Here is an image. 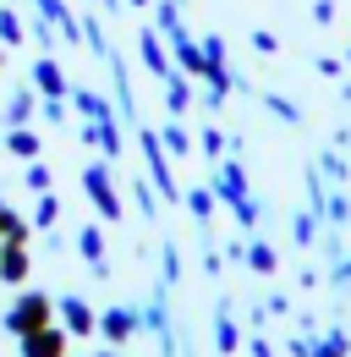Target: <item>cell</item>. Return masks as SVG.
Returning <instances> with one entry per match:
<instances>
[{
    "label": "cell",
    "mask_w": 351,
    "mask_h": 357,
    "mask_svg": "<svg viewBox=\"0 0 351 357\" xmlns=\"http://www.w3.org/2000/svg\"><path fill=\"white\" fill-rule=\"evenodd\" d=\"M61 313H66V330H77V335H88V330H93V308H88V303H77V297H66V303H61Z\"/></svg>",
    "instance_id": "8992f818"
},
{
    "label": "cell",
    "mask_w": 351,
    "mask_h": 357,
    "mask_svg": "<svg viewBox=\"0 0 351 357\" xmlns=\"http://www.w3.org/2000/svg\"><path fill=\"white\" fill-rule=\"evenodd\" d=\"M33 83H39V93H49V99H61V93H66V77H61V66H55V61H39V66H33Z\"/></svg>",
    "instance_id": "5b68a950"
},
{
    "label": "cell",
    "mask_w": 351,
    "mask_h": 357,
    "mask_svg": "<svg viewBox=\"0 0 351 357\" xmlns=\"http://www.w3.org/2000/svg\"><path fill=\"white\" fill-rule=\"evenodd\" d=\"M77 248H83V259H93V269L104 275V236H99L93 225H83V236H77Z\"/></svg>",
    "instance_id": "ba28073f"
},
{
    "label": "cell",
    "mask_w": 351,
    "mask_h": 357,
    "mask_svg": "<svg viewBox=\"0 0 351 357\" xmlns=\"http://www.w3.org/2000/svg\"><path fill=\"white\" fill-rule=\"evenodd\" d=\"M55 215H61V204H55L49 192H39V209H33V225H55Z\"/></svg>",
    "instance_id": "8fae6325"
},
{
    "label": "cell",
    "mask_w": 351,
    "mask_h": 357,
    "mask_svg": "<svg viewBox=\"0 0 351 357\" xmlns=\"http://www.w3.org/2000/svg\"><path fill=\"white\" fill-rule=\"evenodd\" d=\"M165 149H171V154H187V149H192V137L181 132V127H165Z\"/></svg>",
    "instance_id": "4fadbf2b"
},
{
    "label": "cell",
    "mask_w": 351,
    "mask_h": 357,
    "mask_svg": "<svg viewBox=\"0 0 351 357\" xmlns=\"http://www.w3.org/2000/svg\"><path fill=\"white\" fill-rule=\"evenodd\" d=\"M28 110H33V99H28V93H17V99H11V121H28Z\"/></svg>",
    "instance_id": "e0dca14e"
},
{
    "label": "cell",
    "mask_w": 351,
    "mask_h": 357,
    "mask_svg": "<svg viewBox=\"0 0 351 357\" xmlns=\"http://www.w3.org/2000/svg\"><path fill=\"white\" fill-rule=\"evenodd\" d=\"M132 6H148V0H132Z\"/></svg>",
    "instance_id": "44dd1931"
},
{
    "label": "cell",
    "mask_w": 351,
    "mask_h": 357,
    "mask_svg": "<svg viewBox=\"0 0 351 357\" xmlns=\"http://www.w3.org/2000/svg\"><path fill=\"white\" fill-rule=\"evenodd\" d=\"M99 6H116V0H99Z\"/></svg>",
    "instance_id": "ffe728a7"
},
{
    "label": "cell",
    "mask_w": 351,
    "mask_h": 357,
    "mask_svg": "<svg viewBox=\"0 0 351 357\" xmlns=\"http://www.w3.org/2000/svg\"><path fill=\"white\" fill-rule=\"evenodd\" d=\"M253 45H258L263 55H274V50H280V39H274V33H253Z\"/></svg>",
    "instance_id": "d6986e66"
},
{
    "label": "cell",
    "mask_w": 351,
    "mask_h": 357,
    "mask_svg": "<svg viewBox=\"0 0 351 357\" xmlns=\"http://www.w3.org/2000/svg\"><path fill=\"white\" fill-rule=\"evenodd\" d=\"M49 313H55V303H49L44 291H22V297H17V308L6 313V330H11V335H33V330L49 324Z\"/></svg>",
    "instance_id": "6da1fadb"
},
{
    "label": "cell",
    "mask_w": 351,
    "mask_h": 357,
    "mask_svg": "<svg viewBox=\"0 0 351 357\" xmlns=\"http://www.w3.org/2000/svg\"><path fill=\"white\" fill-rule=\"evenodd\" d=\"M22 357H66V330L44 324L33 335H22Z\"/></svg>",
    "instance_id": "3957f363"
},
{
    "label": "cell",
    "mask_w": 351,
    "mask_h": 357,
    "mask_svg": "<svg viewBox=\"0 0 351 357\" xmlns=\"http://www.w3.org/2000/svg\"><path fill=\"white\" fill-rule=\"evenodd\" d=\"M132 330H137V319H132L127 308H116V313H104V335H110V341H116V347H121V341H127Z\"/></svg>",
    "instance_id": "52a82bcc"
},
{
    "label": "cell",
    "mask_w": 351,
    "mask_h": 357,
    "mask_svg": "<svg viewBox=\"0 0 351 357\" xmlns=\"http://www.w3.org/2000/svg\"><path fill=\"white\" fill-rule=\"evenodd\" d=\"M143 61H148V66H154L159 77L171 72V66H165V50H159V39H154V33H143Z\"/></svg>",
    "instance_id": "30bf717a"
},
{
    "label": "cell",
    "mask_w": 351,
    "mask_h": 357,
    "mask_svg": "<svg viewBox=\"0 0 351 357\" xmlns=\"http://www.w3.org/2000/svg\"><path fill=\"white\" fill-rule=\"evenodd\" d=\"M0 39H6V45H17V39H22V22H17L11 11H0Z\"/></svg>",
    "instance_id": "7c38bea8"
},
{
    "label": "cell",
    "mask_w": 351,
    "mask_h": 357,
    "mask_svg": "<svg viewBox=\"0 0 351 357\" xmlns=\"http://www.w3.org/2000/svg\"><path fill=\"white\" fill-rule=\"evenodd\" d=\"M209 209H214V198H209V192H192V215H203V220H209Z\"/></svg>",
    "instance_id": "ac0fdd59"
},
{
    "label": "cell",
    "mask_w": 351,
    "mask_h": 357,
    "mask_svg": "<svg viewBox=\"0 0 351 357\" xmlns=\"http://www.w3.org/2000/svg\"><path fill=\"white\" fill-rule=\"evenodd\" d=\"M28 187H33V192H49V171H44V165H28Z\"/></svg>",
    "instance_id": "9a60e30c"
},
{
    "label": "cell",
    "mask_w": 351,
    "mask_h": 357,
    "mask_svg": "<svg viewBox=\"0 0 351 357\" xmlns=\"http://www.w3.org/2000/svg\"><path fill=\"white\" fill-rule=\"evenodd\" d=\"M6 149H11V154H22V160H33V154H39V137H33V132H22V127H17V132L6 137Z\"/></svg>",
    "instance_id": "9c48e42d"
},
{
    "label": "cell",
    "mask_w": 351,
    "mask_h": 357,
    "mask_svg": "<svg viewBox=\"0 0 351 357\" xmlns=\"http://www.w3.org/2000/svg\"><path fill=\"white\" fill-rule=\"evenodd\" d=\"M165 99H171V110H187V99H192V93H187V83H171Z\"/></svg>",
    "instance_id": "2e32d148"
},
{
    "label": "cell",
    "mask_w": 351,
    "mask_h": 357,
    "mask_svg": "<svg viewBox=\"0 0 351 357\" xmlns=\"http://www.w3.org/2000/svg\"><path fill=\"white\" fill-rule=\"evenodd\" d=\"M83 187L93 192V204H99V215H104V220H116V215H121L116 187H110V176H104V165H88V171H83Z\"/></svg>",
    "instance_id": "7a4b0ae2"
},
{
    "label": "cell",
    "mask_w": 351,
    "mask_h": 357,
    "mask_svg": "<svg viewBox=\"0 0 351 357\" xmlns=\"http://www.w3.org/2000/svg\"><path fill=\"white\" fill-rule=\"evenodd\" d=\"M28 269H33V259H28V242H6V248H0V280L22 286V280H28Z\"/></svg>",
    "instance_id": "277c9868"
},
{
    "label": "cell",
    "mask_w": 351,
    "mask_h": 357,
    "mask_svg": "<svg viewBox=\"0 0 351 357\" xmlns=\"http://www.w3.org/2000/svg\"><path fill=\"white\" fill-rule=\"evenodd\" d=\"M247 259H253V269H258V275H269V269H274V248H263V242H258Z\"/></svg>",
    "instance_id": "5bb4252c"
}]
</instances>
